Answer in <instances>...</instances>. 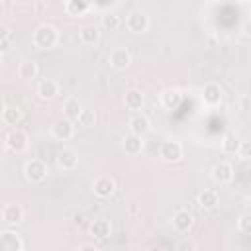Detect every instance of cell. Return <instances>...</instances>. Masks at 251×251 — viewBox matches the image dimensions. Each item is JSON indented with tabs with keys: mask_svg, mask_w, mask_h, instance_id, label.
Wrapping results in <instances>:
<instances>
[{
	"mask_svg": "<svg viewBox=\"0 0 251 251\" xmlns=\"http://www.w3.org/2000/svg\"><path fill=\"white\" fill-rule=\"evenodd\" d=\"M237 155H239L243 161H251V141H241Z\"/></svg>",
	"mask_w": 251,
	"mask_h": 251,
	"instance_id": "32",
	"label": "cell"
},
{
	"mask_svg": "<svg viewBox=\"0 0 251 251\" xmlns=\"http://www.w3.org/2000/svg\"><path fill=\"white\" fill-rule=\"evenodd\" d=\"M239 145H241V139L235 133H226L224 139H222V151L226 155H237Z\"/></svg>",
	"mask_w": 251,
	"mask_h": 251,
	"instance_id": "27",
	"label": "cell"
},
{
	"mask_svg": "<svg viewBox=\"0 0 251 251\" xmlns=\"http://www.w3.org/2000/svg\"><path fill=\"white\" fill-rule=\"evenodd\" d=\"M0 247L4 251H24V241L16 231L4 229L0 231Z\"/></svg>",
	"mask_w": 251,
	"mask_h": 251,
	"instance_id": "13",
	"label": "cell"
},
{
	"mask_svg": "<svg viewBox=\"0 0 251 251\" xmlns=\"http://www.w3.org/2000/svg\"><path fill=\"white\" fill-rule=\"evenodd\" d=\"M176 249H178V251H194L196 245H194L192 241H188V239H182V241L176 245Z\"/></svg>",
	"mask_w": 251,
	"mask_h": 251,
	"instance_id": "34",
	"label": "cell"
},
{
	"mask_svg": "<svg viewBox=\"0 0 251 251\" xmlns=\"http://www.w3.org/2000/svg\"><path fill=\"white\" fill-rule=\"evenodd\" d=\"M247 176H249V178H251V167H249V169H247Z\"/></svg>",
	"mask_w": 251,
	"mask_h": 251,
	"instance_id": "39",
	"label": "cell"
},
{
	"mask_svg": "<svg viewBox=\"0 0 251 251\" xmlns=\"http://www.w3.org/2000/svg\"><path fill=\"white\" fill-rule=\"evenodd\" d=\"M88 231H90V235H92L94 239L104 241V239H108V237H110V233H112V226H110V222H108V220L98 218V220H94V222L88 226Z\"/></svg>",
	"mask_w": 251,
	"mask_h": 251,
	"instance_id": "17",
	"label": "cell"
},
{
	"mask_svg": "<svg viewBox=\"0 0 251 251\" xmlns=\"http://www.w3.org/2000/svg\"><path fill=\"white\" fill-rule=\"evenodd\" d=\"M124 104H126L127 110H131V112H139V110L143 108V104H145V96H143L141 90H137V88H129V90L124 94Z\"/></svg>",
	"mask_w": 251,
	"mask_h": 251,
	"instance_id": "18",
	"label": "cell"
},
{
	"mask_svg": "<svg viewBox=\"0 0 251 251\" xmlns=\"http://www.w3.org/2000/svg\"><path fill=\"white\" fill-rule=\"evenodd\" d=\"M126 27L131 33H145L149 29V16L143 10H133L126 18Z\"/></svg>",
	"mask_w": 251,
	"mask_h": 251,
	"instance_id": "4",
	"label": "cell"
},
{
	"mask_svg": "<svg viewBox=\"0 0 251 251\" xmlns=\"http://www.w3.org/2000/svg\"><path fill=\"white\" fill-rule=\"evenodd\" d=\"M59 43V31L49 25V24H41L35 31H33V45L37 49H53Z\"/></svg>",
	"mask_w": 251,
	"mask_h": 251,
	"instance_id": "1",
	"label": "cell"
},
{
	"mask_svg": "<svg viewBox=\"0 0 251 251\" xmlns=\"http://www.w3.org/2000/svg\"><path fill=\"white\" fill-rule=\"evenodd\" d=\"M182 143L180 141H175V139H169V141H163L161 143V149H159V157L165 161V163H176L182 159Z\"/></svg>",
	"mask_w": 251,
	"mask_h": 251,
	"instance_id": "5",
	"label": "cell"
},
{
	"mask_svg": "<svg viewBox=\"0 0 251 251\" xmlns=\"http://www.w3.org/2000/svg\"><path fill=\"white\" fill-rule=\"evenodd\" d=\"M222 98H224V92H222V86H220V84H216V82L204 84V88H202V102H204L208 108L220 106Z\"/></svg>",
	"mask_w": 251,
	"mask_h": 251,
	"instance_id": "10",
	"label": "cell"
},
{
	"mask_svg": "<svg viewBox=\"0 0 251 251\" xmlns=\"http://www.w3.org/2000/svg\"><path fill=\"white\" fill-rule=\"evenodd\" d=\"M92 190L98 198H110L116 192V180L110 175H100L94 182H92Z\"/></svg>",
	"mask_w": 251,
	"mask_h": 251,
	"instance_id": "8",
	"label": "cell"
},
{
	"mask_svg": "<svg viewBox=\"0 0 251 251\" xmlns=\"http://www.w3.org/2000/svg\"><path fill=\"white\" fill-rule=\"evenodd\" d=\"M192 226H194V216L186 208H178L173 214V227L178 233H188L192 229Z\"/></svg>",
	"mask_w": 251,
	"mask_h": 251,
	"instance_id": "9",
	"label": "cell"
},
{
	"mask_svg": "<svg viewBox=\"0 0 251 251\" xmlns=\"http://www.w3.org/2000/svg\"><path fill=\"white\" fill-rule=\"evenodd\" d=\"M94 0H67L65 2V12L69 16H84L92 8Z\"/></svg>",
	"mask_w": 251,
	"mask_h": 251,
	"instance_id": "20",
	"label": "cell"
},
{
	"mask_svg": "<svg viewBox=\"0 0 251 251\" xmlns=\"http://www.w3.org/2000/svg\"><path fill=\"white\" fill-rule=\"evenodd\" d=\"M212 178L218 184H229L233 180V167L227 161H220L212 167Z\"/></svg>",
	"mask_w": 251,
	"mask_h": 251,
	"instance_id": "11",
	"label": "cell"
},
{
	"mask_svg": "<svg viewBox=\"0 0 251 251\" xmlns=\"http://www.w3.org/2000/svg\"><path fill=\"white\" fill-rule=\"evenodd\" d=\"M161 104L167 108V110H176L180 104H182V94L180 90L176 88H169L161 94Z\"/></svg>",
	"mask_w": 251,
	"mask_h": 251,
	"instance_id": "23",
	"label": "cell"
},
{
	"mask_svg": "<svg viewBox=\"0 0 251 251\" xmlns=\"http://www.w3.org/2000/svg\"><path fill=\"white\" fill-rule=\"evenodd\" d=\"M102 25L108 29V31H116L120 25H122V20L118 14H104L102 16Z\"/></svg>",
	"mask_w": 251,
	"mask_h": 251,
	"instance_id": "30",
	"label": "cell"
},
{
	"mask_svg": "<svg viewBox=\"0 0 251 251\" xmlns=\"http://www.w3.org/2000/svg\"><path fill=\"white\" fill-rule=\"evenodd\" d=\"M241 2H251V0H241Z\"/></svg>",
	"mask_w": 251,
	"mask_h": 251,
	"instance_id": "40",
	"label": "cell"
},
{
	"mask_svg": "<svg viewBox=\"0 0 251 251\" xmlns=\"http://www.w3.org/2000/svg\"><path fill=\"white\" fill-rule=\"evenodd\" d=\"M78 39H80L82 45H94V43H98V39H100L98 25H84L78 31Z\"/></svg>",
	"mask_w": 251,
	"mask_h": 251,
	"instance_id": "26",
	"label": "cell"
},
{
	"mask_svg": "<svg viewBox=\"0 0 251 251\" xmlns=\"http://www.w3.org/2000/svg\"><path fill=\"white\" fill-rule=\"evenodd\" d=\"M4 145L12 153H24L27 149V145H29V137H27V133L24 129L14 127V129L4 133Z\"/></svg>",
	"mask_w": 251,
	"mask_h": 251,
	"instance_id": "2",
	"label": "cell"
},
{
	"mask_svg": "<svg viewBox=\"0 0 251 251\" xmlns=\"http://www.w3.org/2000/svg\"><path fill=\"white\" fill-rule=\"evenodd\" d=\"M10 43H12V31H10L8 27H4V29H2V39H0V49H2V53H6V51L10 49Z\"/></svg>",
	"mask_w": 251,
	"mask_h": 251,
	"instance_id": "31",
	"label": "cell"
},
{
	"mask_svg": "<svg viewBox=\"0 0 251 251\" xmlns=\"http://www.w3.org/2000/svg\"><path fill=\"white\" fill-rule=\"evenodd\" d=\"M22 118H24V110L20 106H10V104L4 106V110H2V122L6 126H18L22 122Z\"/></svg>",
	"mask_w": 251,
	"mask_h": 251,
	"instance_id": "24",
	"label": "cell"
},
{
	"mask_svg": "<svg viewBox=\"0 0 251 251\" xmlns=\"http://www.w3.org/2000/svg\"><path fill=\"white\" fill-rule=\"evenodd\" d=\"M82 108H84L82 102H80L76 96H71V98H67L65 104H63V114H65V118L76 122L78 116H80V112H82Z\"/></svg>",
	"mask_w": 251,
	"mask_h": 251,
	"instance_id": "21",
	"label": "cell"
},
{
	"mask_svg": "<svg viewBox=\"0 0 251 251\" xmlns=\"http://www.w3.org/2000/svg\"><path fill=\"white\" fill-rule=\"evenodd\" d=\"M247 208H249V210H251V196H249V198H247Z\"/></svg>",
	"mask_w": 251,
	"mask_h": 251,
	"instance_id": "38",
	"label": "cell"
},
{
	"mask_svg": "<svg viewBox=\"0 0 251 251\" xmlns=\"http://www.w3.org/2000/svg\"><path fill=\"white\" fill-rule=\"evenodd\" d=\"M16 4H27V2H31V0H14Z\"/></svg>",
	"mask_w": 251,
	"mask_h": 251,
	"instance_id": "37",
	"label": "cell"
},
{
	"mask_svg": "<svg viewBox=\"0 0 251 251\" xmlns=\"http://www.w3.org/2000/svg\"><path fill=\"white\" fill-rule=\"evenodd\" d=\"M122 147H124V151H126L127 155L135 157V155H139L141 149H143V137H141V135H135V133L129 131V133L124 137Z\"/></svg>",
	"mask_w": 251,
	"mask_h": 251,
	"instance_id": "19",
	"label": "cell"
},
{
	"mask_svg": "<svg viewBox=\"0 0 251 251\" xmlns=\"http://www.w3.org/2000/svg\"><path fill=\"white\" fill-rule=\"evenodd\" d=\"M237 229H239L243 235H251V210L243 212V214L237 218Z\"/></svg>",
	"mask_w": 251,
	"mask_h": 251,
	"instance_id": "29",
	"label": "cell"
},
{
	"mask_svg": "<svg viewBox=\"0 0 251 251\" xmlns=\"http://www.w3.org/2000/svg\"><path fill=\"white\" fill-rule=\"evenodd\" d=\"M73 224H75V226H82V224H84V216H82V214H76V216L73 218Z\"/></svg>",
	"mask_w": 251,
	"mask_h": 251,
	"instance_id": "35",
	"label": "cell"
},
{
	"mask_svg": "<svg viewBox=\"0 0 251 251\" xmlns=\"http://www.w3.org/2000/svg\"><path fill=\"white\" fill-rule=\"evenodd\" d=\"M35 92H37V96H39L41 100H53V98L59 96L61 86H59V82L53 80V78H43V80H39Z\"/></svg>",
	"mask_w": 251,
	"mask_h": 251,
	"instance_id": "12",
	"label": "cell"
},
{
	"mask_svg": "<svg viewBox=\"0 0 251 251\" xmlns=\"http://www.w3.org/2000/svg\"><path fill=\"white\" fill-rule=\"evenodd\" d=\"M198 204H200L202 210H214V208L220 204V194H218V190H214V188L202 190L200 196H198Z\"/></svg>",
	"mask_w": 251,
	"mask_h": 251,
	"instance_id": "22",
	"label": "cell"
},
{
	"mask_svg": "<svg viewBox=\"0 0 251 251\" xmlns=\"http://www.w3.org/2000/svg\"><path fill=\"white\" fill-rule=\"evenodd\" d=\"M76 124H78L80 127H92V126L96 124V114H94L92 110H88V108H82V112H80Z\"/></svg>",
	"mask_w": 251,
	"mask_h": 251,
	"instance_id": "28",
	"label": "cell"
},
{
	"mask_svg": "<svg viewBox=\"0 0 251 251\" xmlns=\"http://www.w3.org/2000/svg\"><path fill=\"white\" fill-rule=\"evenodd\" d=\"M37 73H39L37 63L31 61V59H24V61L20 63V67H18V76H20L22 80H33V78L37 76Z\"/></svg>",
	"mask_w": 251,
	"mask_h": 251,
	"instance_id": "25",
	"label": "cell"
},
{
	"mask_svg": "<svg viewBox=\"0 0 251 251\" xmlns=\"http://www.w3.org/2000/svg\"><path fill=\"white\" fill-rule=\"evenodd\" d=\"M86 249H94V251H96V245H94V243H84V245H78V251H86Z\"/></svg>",
	"mask_w": 251,
	"mask_h": 251,
	"instance_id": "36",
	"label": "cell"
},
{
	"mask_svg": "<svg viewBox=\"0 0 251 251\" xmlns=\"http://www.w3.org/2000/svg\"><path fill=\"white\" fill-rule=\"evenodd\" d=\"M127 126H129V131H131V133L141 135V137H143L145 133H149V129H151L149 118H147L145 114H141V112H133V116L129 118Z\"/></svg>",
	"mask_w": 251,
	"mask_h": 251,
	"instance_id": "14",
	"label": "cell"
},
{
	"mask_svg": "<svg viewBox=\"0 0 251 251\" xmlns=\"http://www.w3.org/2000/svg\"><path fill=\"white\" fill-rule=\"evenodd\" d=\"M239 110L251 112V96H249V94H245V96L239 98Z\"/></svg>",
	"mask_w": 251,
	"mask_h": 251,
	"instance_id": "33",
	"label": "cell"
},
{
	"mask_svg": "<svg viewBox=\"0 0 251 251\" xmlns=\"http://www.w3.org/2000/svg\"><path fill=\"white\" fill-rule=\"evenodd\" d=\"M108 63L112 69L116 71H124L131 65V53L126 49V47H114L108 55Z\"/></svg>",
	"mask_w": 251,
	"mask_h": 251,
	"instance_id": "7",
	"label": "cell"
},
{
	"mask_svg": "<svg viewBox=\"0 0 251 251\" xmlns=\"http://www.w3.org/2000/svg\"><path fill=\"white\" fill-rule=\"evenodd\" d=\"M51 135L57 141H69L75 135V122L69 118H61L51 126Z\"/></svg>",
	"mask_w": 251,
	"mask_h": 251,
	"instance_id": "6",
	"label": "cell"
},
{
	"mask_svg": "<svg viewBox=\"0 0 251 251\" xmlns=\"http://www.w3.org/2000/svg\"><path fill=\"white\" fill-rule=\"evenodd\" d=\"M57 165H59L63 171H73V169H76V165H78V153H76L75 149H71V147L61 149L59 155H57Z\"/></svg>",
	"mask_w": 251,
	"mask_h": 251,
	"instance_id": "16",
	"label": "cell"
},
{
	"mask_svg": "<svg viewBox=\"0 0 251 251\" xmlns=\"http://www.w3.org/2000/svg\"><path fill=\"white\" fill-rule=\"evenodd\" d=\"M0 218L6 226H16L24 220V210H22L20 204H6L0 212Z\"/></svg>",
	"mask_w": 251,
	"mask_h": 251,
	"instance_id": "15",
	"label": "cell"
},
{
	"mask_svg": "<svg viewBox=\"0 0 251 251\" xmlns=\"http://www.w3.org/2000/svg\"><path fill=\"white\" fill-rule=\"evenodd\" d=\"M47 163L41 159H29L24 165V175L31 184H41L47 178Z\"/></svg>",
	"mask_w": 251,
	"mask_h": 251,
	"instance_id": "3",
	"label": "cell"
}]
</instances>
